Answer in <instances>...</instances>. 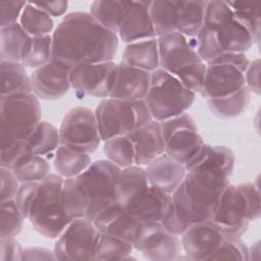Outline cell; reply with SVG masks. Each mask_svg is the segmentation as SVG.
<instances>
[{
	"label": "cell",
	"instance_id": "1",
	"mask_svg": "<svg viewBox=\"0 0 261 261\" xmlns=\"http://www.w3.org/2000/svg\"><path fill=\"white\" fill-rule=\"evenodd\" d=\"M117 48V34L86 11L67 13L52 34V60L68 69L83 62L112 61Z\"/></svg>",
	"mask_w": 261,
	"mask_h": 261
},
{
	"label": "cell",
	"instance_id": "2",
	"mask_svg": "<svg viewBox=\"0 0 261 261\" xmlns=\"http://www.w3.org/2000/svg\"><path fill=\"white\" fill-rule=\"evenodd\" d=\"M229 184V177L218 172L206 169L187 171L181 184L171 194L161 223L168 231L180 237L190 225L212 219L219 198Z\"/></svg>",
	"mask_w": 261,
	"mask_h": 261
},
{
	"label": "cell",
	"instance_id": "3",
	"mask_svg": "<svg viewBox=\"0 0 261 261\" xmlns=\"http://www.w3.org/2000/svg\"><path fill=\"white\" fill-rule=\"evenodd\" d=\"M197 43L200 51L215 57L223 52L245 53L254 45L247 29L234 17L226 1H207L204 23L198 33Z\"/></svg>",
	"mask_w": 261,
	"mask_h": 261
},
{
	"label": "cell",
	"instance_id": "4",
	"mask_svg": "<svg viewBox=\"0 0 261 261\" xmlns=\"http://www.w3.org/2000/svg\"><path fill=\"white\" fill-rule=\"evenodd\" d=\"M160 68L174 75L194 93H201L206 63L196 50V39L171 32L157 38Z\"/></svg>",
	"mask_w": 261,
	"mask_h": 261
},
{
	"label": "cell",
	"instance_id": "5",
	"mask_svg": "<svg viewBox=\"0 0 261 261\" xmlns=\"http://www.w3.org/2000/svg\"><path fill=\"white\" fill-rule=\"evenodd\" d=\"M260 218V194L255 184L228 185L222 192L212 220L225 239L241 238L250 221Z\"/></svg>",
	"mask_w": 261,
	"mask_h": 261
},
{
	"label": "cell",
	"instance_id": "6",
	"mask_svg": "<svg viewBox=\"0 0 261 261\" xmlns=\"http://www.w3.org/2000/svg\"><path fill=\"white\" fill-rule=\"evenodd\" d=\"M64 178L50 173L38 182L27 219L36 231L48 239H57L72 220L62 204Z\"/></svg>",
	"mask_w": 261,
	"mask_h": 261
},
{
	"label": "cell",
	"instance_id": "7",
	"mask_svg": "<svg viewBox=\"0 0 261 261\" xmlns=\"http://www.w3.org/2000/svg\"><path fill=\"white\" fill-rule=\"evenodd\" d=\"M195 98L196 93L162 68L151 72L145 102L154 120L160 122L185 113L193 105Z\"/></svg>",
	"mask_w": 261,
	"mask_h": 261
},
{
	"label": "cell",
	"instance_id": "8",
	"mask_svg": "<svg viewBox=\"0 0 261 261\" xmlns=\"http://www.w3.org/2000/svg\"><path fill=\"white\" fill-rule=\"evenodd\" d=\"M0 109L1 150L25 141L41 121L40 102L33 93L1 97Z\"/></svg>",
	"mask_w": 261,
	"mask_h": 261
},
{
	"label": "cell",
	"instance_id": "9",
	"mask_svg": "<svg viewBox=\"0 0 261 261\" xmlns=\"http://www.w3.org/2000/svg\"><path fill=\"white\" fill-rule=\"evenodd\" d=\"M94 112L102 141L126 136L153 119L145 100L126 101L109 97L102 99Z\"/></svg>",
	"mask_w": 261,
	"mask_h": 261
},
{
	"label": "cell",
	"instance_id": "10",
	"mask_svg": "<svg viewBox=\"0 0 261 261\" xmlns=\"http://www.w3.org/2000/svg\"><path fill=\"white\" fill-rule=\"evenodd\" d=\"M249 63L245 53L237 52H223L206 62L202 96L221 98L241 90L246 86L244 73Z\"/></svg>",
	"mask_w": 261,
	"mask_h": 261
},
{
	"label": "cell",
	"instance_id": "11",
	"mask_svg": "<svg viewBox=\"0 0 261 261\" xmlns=\"http://www.w3.org/2000/svg\"><path fill=\"white\" fill-rule=\"evenodd\" d=\"M120 170L107 159H100L76 176L88 201V219L93 221L100 211L117 202L116 186Z\"/></svg>",
	"mask_w": 261,
	"mask_h": 261
},
{
	"label": "cell",
	"instance_id": "12",
	"mask_svg": "<svg viewBox=\"0 0 261 261\" xmlns=\"http://www.w3.org/2000/svg\"><path fill=\"white\" fill-rule=\"evenodd\" d=\"M165 153L182 165L190 163L205 144L194 118L187 112L160 121Z\"/></svg>",
	"mask_w": 261,
	"mask_h": 261
},
{
	"label": "cell",
	"instance_id": "13",
	"mask_svg": "<svg viewBox=\"0 0 261 261\" xmlns=\"http://www.w3.org/2000/svg\"><path fill=\"white\" fill-rule=\"evenodd\" d=\"M60 145L82 153L92 154L100 143L98 122L95 112L86 106L69 109L59 127Z\"/></svg>",
	"mask_w": 261,
	"mask_h": 261
},
{
	"label": "cell",
	"instance_id": "14",
	"mask_svg": "<svg viewBox=\"0 0 261 261\" xmlns=\"http://www.w3.org/2000/svg\"><path fill=\"white\" fill-rule=\"evenodd\" d=\"M133 246L152 261L176 260L182 250L178 236L168 231L161 221L139 222Z\"/></svg>",
	"mask_w": 261,
	"mask_h": 261
},
{
	"label": "cell",
	"instance_id": "15",
	"mask_svg": "<svg viewBox=\"0 0 261 261\" xmlns=\"http://www.w3.org/2000/svg\"><path fill=\"white\" fill-rule=\"evenodd\" d=\"M99 233L87 217L72 219L57 238L53 250L56 260H94Z\"/></svg>",
	"mask_w": 261,
	"mask_h": 261
},
{
	"label": "cell",
	"instance_id": "16",
	"mask_svg": "<svg viewBox=\"0 0 261 261\" xmlns=\"http://www.w3.org/2000/svg\"><path fill=\"white\" fill-rule=\"evenodd\" d=\"M117 69V63L113 61L79 63L69 70L71 88L81 98H109L116 82Z\"/></svg>",
	"mask_w": 261,
	"mask_h": 261
},
{
	"label": "cell",
	"instance_id": "17",
	"mask_svg": "<svg viewBox=\"0 0 261 261\" xmlns=\"http://www.w3.org/2000/svg\"><path fill=\"white\" fill-rule=\"evenodd\" d=\"M224 239L219 226L210 219L190 225L180 236V243L190 259L208 260Z\"/></svg>",
	"mask_w": 261,
	"mask_h": 261
},
{
	"label": "cell",
	"instance_id": "18",
	"mask_svg": "<svg viewBox=\"0 0 261 261\" xmlns=\"http://www.w3.org/2000/svg\"><path fill=\"white\" fill-rule=\"evenodd\" d=\"M68 68L51 60L31 74L32 93L41 100H57L71 88Z\"/></svg>",
	"mask_w": 261,
	"mask_h": 261
},
{
	"label": "cell",
	"instance_id": "19",
	"mask_svg": "<svg viewBox=\"0 0 261 261\" xmlns=\"http://www.w3.org/2000/svg\"><path fill=\"white\" fill-rule=\"evenodd\" d=\"M170 200L171 195L152 186H148L127 201L122 207L139 222L162 221L170 204Z\"/></svg>",
	"mask_w": 261,
	"mask_h": 261
},
{
	"label": "cell",
	"instance_id": "20",
	"mask_svg": "<svg viewBox=\"0 0 261 261\" xmlns=\"http://www.w3.org/2000/svg\"><path fill=\"white\" fill-rule=\"evenodd\" d=\"M150 2L132 1V5L117 32L118 39L129 44L157 38L150 15Z\"/></svg>",
	"mask_w": 261,
	"mask_h": 261
},
{
	"label": "cell",
	"instance_id": "21",
	"mask_svg": "<svg viewBox=\"0 0 261 261\" xmlns=\"http://www.w3.org/2000/svg\"><path fill=\"white\" fill-rule=\"evenodd\" d=\"M93 221L99 232L119 238L132 244L139 225V221L117 202L100 211Z\"/></svg>",
	"mask_w": 261,
	"mask_h": 261
},
{
	"label": "cell",
	"instance_id": "22",
	"mask_svg": "<svg viewBox=\"0 0 261 261\" xmlns=\"http://www.w3.org/2000/svg\"><path fill=\"white\" fill-rule=\"evenodd\" d=\"M116 82L110 98L126 101L145 100L151 82V72L136 68L123 62L117 64Z\"/></svg>",
	"mask_w": 261,
	"mask_h": 261
},
{
	"label": "cell",
	"instance_id": "23",
	"mask_svg": "<svg viewBox=\"0 0 261 261\" xmlns=\"http://www.w3.org/2000/svg\"><path fill=\"white\" fill-rule=\"evenodd\" d=\"M126 136L130 139L135 148L136 165L146 166L153 159L165 153V145L159 121L152 119Z\"/></svg>",
	"mask_w": 261,
	"mask_h": 261
},
{
	"label": "cell",
	"instance_id": "24",
	"mask_svg": "<svg viewBox=\"0 0 261 261\" xmlns=\"http://www.w3.org/2000/svg\"><path fill=\"white\" fill-rule=\"evenodd\" d=\"M149 185L171 195L184 180L185 165L169 157L166 153L156 157L145 166Z\"/></svg>",
	"mask_w": 261,
	"mask_h": 261
},
{
	"label": "cell",
	"instance_id": "25",
	"mask_svg": "<svg viewBox=\"0 0 261 261\" xmlns=\"http://www.w3.org/2000/svg\"><path fill=\"white\" fill-rule=\"evenodd\" d=\"M236 157L231 149L225 146H211L204 144L196 157L187 165V171L193 169H206L218 172L229 177L234 167Z\"/></svg>",
	"mask_w": 261,
	"mask_h": 261
},
{
	"label": "cell",
	"instance_id": "26",
	"mask_svg": "<svg viewBox=\"0 0 261 261\" xmlns=\"http://www.w3.org/2000/svg\"><path fill=\"white\" fill-rule=\"evenodd\" d=\"M122 61L136 68L153 72L160 66L157 38L126 44Z\"/></svg>",
	"mask_w": 261,
	"mask_h": 261
},
{
	"label": "cell",
	"instance_id": "27",
	"mask_svg": "<svg viewBox=\"0 0 261 261\" xmlns=\"http://www.w3.org/2000/svg\"><path fill=\"white\" fill-rule=\"evenodd\" d=\"M207 1H177L175 32L187 38H196L205 18Z\"/></svg>",
	"mask_w": 261,
	"mask_h": 261
},
{
	"label": "cell",
	"instance_id": "28",
	"mask_svg": "<svg viewBox=\"0 0 261 261\" xmlns=\"http://www.w3.org/2000/svg\"><path fill=\"white\" fill-rule=\"evenodd\" d=\"M132 5V1L97 0L91 4L90 13L105 29L117 34Z\"/></svg>",
	"mask_w": 261,
	"mask_h": 261
},
{
	"label": "cell",
	"instance_id": "29",
	"mask_svg": "<svg viewBox=\"0 0 261 261\" xmlns=\"http://www.w3.org/2000/svg\"><path fill=\"white\" fill-rule=\"evenodd\" d=\"M1 97L32 93L31 76L20 62L0 61Z\"/></svg>",
	"mask_w": 261,
	"mask_h": 261
},
{
	"label": "cell",
	"instance_id": "30",
	"mask_svg": "<svg viewBox=\"0 0 261 261\" xmlns=\"http://www.w3.org/2000/svg\"><path fill=\"white\" fill-rule=\"evenodd\" d=\"M92 163L90 154L77 152L60 145L53 158L54 168L63 178L76 177L83 173Z\"/></svg>",
	"mask_w": 261,
	"mask_h": 261
},
{
	"label": "cell",
	"instance_id": "31",
	"mask_svg": "<svg viewBox=\"0 0 261 261\" xmlns=\"http://www.w3.org/2000/svg\"><path fill=\"white\" fill-rule=\"evenodd\" d=\"M149 185L144 166L132 165L120 170L117 186L116 200L121 206L129 201L139 192L146 189Z\"/></svg>",
	"mask_w": 261,
	"mask_h": 261
},
{
	"label": "cell",
	"instance_id": "32",
	"mask_svg": "<svg viewBox=\"0 0 261 261\" xmlns=\"http://www.w3.org/2000/svg\"><path fill=\"white\" fill-rule=\"evenodd\" d=\"M52 60V35L29 37L22 47L20 63L25 68L37 69Z\"/></svg>",
	"mask_w": 261,
	"mask_h": 261
},
{
	"label": "cell",
	"instance_id": "33",
	"mask_svg": "<svg viewBox=\"0 0 261 261\" xmlns=\"http://www.w3.org/2000/svg\"><path fill=\"white\" fill-rule=\"evenodd\" d=\"M251 93L245 86L236 93L221 98L207 99L209 109L219 118L229 119L245 112L250 103Z\"/></svg>",
	"mask_w": 261,
	"mask_h": 261
},
{
	"label": "cell",
	"instance_id": "34",
	"mask_svg": "<svg viewBox=\"0 0 261 261\" xmlns=\"http://www.w3.org/2000/svg\"><path fill=\"white\" fill-rule=\"evenodd\" d=\"M24 142L29 151L34 155L51 154L60 146L59 129L52 123L41 120Z\"/></svg>",
	"mask_w": 261,
	"mask_h": 261
},
{
	"label": "cell",
	"instance_id": "35",
	"mask_svg": "<svg viewBox=\"0 0 261 261\" xmlns=\"http://www.w3.org/2000/svg\"><path fill=\"white\" fill-rule=\"evenodd\" d=\"M29 37L19 22L0 28V61L20 62L21 50Z\"/></svg>",
	"mask_w": 261,
	"mask_h": 261
},
{
	"label": "cell",
	"instance_id": "36",
	"mask_svg": "<svg viewBox=\"0 0 261 261\" xmlns=\"http://www.w3.org/2000/svg\"><path fill=\"white\" fill-rule=\"evenodd\" d=\"M19 24L31 37L47 36L55 30L53 18L33 2L27 3L19 18Z\"/></svg>",
	"mask_w": 261,
	"mask_h": 261
},
{
	"label": "cell",
	"instance_id": "37",
	"mask_svg": "<svg viewBox=\"0 0 261 261\" xmlns=\"http://www.w3.org/2000/svg\"><path fill=\"white\" fill-rule=\"evenodd\" d=\"M50 164L44 156L27 154L12 169L20 184L38 182L50 174Z\"/></svg>",
	"mask_w": 261,
	"mask_h": 261
},
{
	"label": "cell",
	"instance_id": "38",
	"mask_svg": "<svg viewBox=\"0 0 261 261\" xmlns=\"http://www.w3.org/2000/svg\"><path fill=\"white\" fill-rule=\"evenodd\" d=\"M134 246L132 243L105 233H99L94 260H126L130 258Z\"/></svg>",
	"mask_w": 261,
	"mask_h": 261
},
{
	"label": "cell",
	"instance_id": "39",
	"mask_svg": "<svg viewBox=\"0 0 261 261\" xmlns=\"http://www.w3.org/2000/svg\"><path fill=\"white\" fill-rule=\"evenodd\" d=\"M62 204L65 212L71 219L87 217L88 201L76 177L64 178Z\"/></svg>",
	"mask_w": 261,
	"mask_h": 261
},
{
	"label": "cell",
	"instance_id": "40",
	"mask_svg": "<svg viewBox=\"0 0 261 261\" xmlns=\"http://www.w3.org/2000/svg\"><path fill=\"white\" fill-rule=\"evenodd\" d=\"M150 15L157 38L175 32L177 1H151Z\"/></svg>",
	"mask_w": 261,
	"mask_h": 261
},
{
	"label": "cell",
	"instance_id": "41",
	"mask_svg": "<svg viewBox=\"0 0 261 261\" xmlns=\"http://www.w3.org/2000/svg\"><path fill=\"white\" fill-rule=\"evenodd\" d=\"M106 159L120 169L135 164V148L127 136H117L104 141Z\"/></svg>",
	"mask_w": 261,
	"mask_h": 261
},
{
	"label": "cell",
	"instance_id": "42",
	"mask_svg": "<svg viewBox=\"0 0 261 261\" xmlns=\"http://www.w3.org/2000/svg\"><path fill=\"white\" fill-rule=\"evenodd\" d=\"M231 8L236 19L244 25L253 37L254 43L260 40V12L257 2L226 1Z\"/></svg>",
	"mask_w": 261,
	"mask_h": 261
},
{
	"label": "cell",
	"instance_id": "43",
	"mask_svg": "<svg viewBox=\"0 0 261 261\" xmlns=\"http://www.w3.org/2000/svg\"><path fill=\"white\" fill-rule=\"evenodd\" d=\"M24 219L14 199L1 201L0 238L16 237L22 228Z\"/></svg>",
	"mask_w": 261,
	"mask_h": 261
},
{
	"label": "cell",
	"instance_id": "44",
	"mask_svg": "<svg viewBox=\"0 0 261 261\" xmlns=\"http://www.w3.org/2000/svg\"><path fill=\"white\" fill-rule=\"evenodd\" d=\"M208 260H244L249 261V248L238 239H224Z\"/></svg>",
	"mask_w": 261,
	"mask_h": 261
},
{
	"label": "cell",
	"instance_id": "45",
	"mask_svg": "<svg viewBox=\"0 0 261 261\" xmlns=\"http://www.w3.org/2000/svg\"><path fill=\"white\" fill-rule=\"evenodd\" d=\"M31 153L24 141H19L9 148L1 150L0 167L12 170L14 166L27 155Z\"/></svg>",
	"mask_w": 261,
	"mask_h": 261
},
{
	"label": "cell",
	"instance_id": "46",
	"mask_svg": "<svg viewBox=\"0 0 261 261\" xmlns=\"http://www.w3.org/2000/svg\"><path fill=\"white\" fill-rule=\"evenodd\" d=\"M27 1H3L0 3V28L16 23L27 5Z\"/></svg>",
	"mask_w": 261,
	"mask_h": 261
},
{
	"label": "cell",
	"instance_id": "47",
	"mask_svg": "<svg viewBox=\"0 0 261 261\" xmlns=\"http://www.w3.org/2000/svg\"><path fill=\"white\" fill-rule=\"evenodd\" d=\"M20 182L10 169L0 167V188L1 201L11 200L15 198Z\"/></svg>",
	"mask_w": 261,
	"mask_h": 261
},
{
	"label": "cell",
	"instance_id": "48",
	"mask_svg": "<svg viewBox=\"0 0 261 261\" xmlns=\"http://www.w3.org/2000/svg\"><path fill=\"white\" fill-rule=\"evenodd\" d=\"M39 182V181H38ZM38 182H25V184H20L19 188L17 190V193L15 195V202L17 207L19 208L20 212L27 219L28 211L30 208V205L32 203V200L34 198L35 192L37 190Z\"/></svg>",
	"mask_w": 261,
	"mask_h": 261
},
{
	"label": "cell",
	"instance_id": "49",
	"mask_svg": "<svg viewBox=\"0 0 261 261\" xmlns=\"http://www.w3.org/2000/svg\"><path fill=\"white\" fill-rule=\"evenodd\" d=\"M23 249L14 238H0V260L17 261L21 260Z\"/></svg>",
	"mask_w": 261,
	"mask_h": 261
},
{
	"label": "cell",
	"instance_id": "50",
	"mask_svg": "<svg viewBox=\"0 0 261 261\" xmlns=\"http://www.w3.org/2000/svg\"><path fill=\"white\" fill-rule=\"evenodd\" d=\"M246 87L250 93L260 95V59L256 58L250 61L245 71Z\"/></svg>",
	"mask_w": 261,
	"mask_h": 261
},
{
	"label": "cell",
	"instance_id": "51",
	"mask_svg": "<svg viewBox=\"0 0 261 261\" xmlns=\"http://www.w3.org/2000/svg\"><path fill=\"white\" fill-rule=\"evenodd\" d=\"M37 7L48 13L51 17L62 16L68 8V2L64 0L57 1H42V2H33Z\"/></svg>",
	"mask_w": 261,
	"mask_h": 261
},
{
	"label": "cell",
	"instance_id": "52",
	"mask_svg": "<svg viewBox=\"0 0 261 261\" xmlns=\"http://www.w3.org/2000/svg\"><path fill=\"white\" fill-rule=\"evenodd\" d=\"M21 260H56L54 251L42 247H30L22 251Z\"/></svg>",
	"mask_w": 261,
	"mask_h": 261
}]
</instances>
